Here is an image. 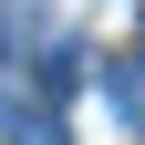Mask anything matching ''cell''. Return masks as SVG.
Wrapping results in <instances>:
<instances>
[{
	"label": "cell",
	"mask_w": 145,
	"mask_h": 145,
	"mask_svg": "<svg viewBox=\"0 0 145 145\" xmlns=\"http://www.w3.org/2000/svg\"><path fill=\"white\" fill-rule=\"evenodd\" d=\"M31 31H42V10H31V0H10V10H0V52H31Z\"/></svg>",
	"instance_id": "cell-3"
},
{
	"label": "cell",
	"mask_w": 145,
	"mask_h": 145,
	"mask_svg": "<svg viewBox=\"0 0 145 145\" xmlns=\"http://www.w3.org/2000/svg\"><path fill=\"white\" fill-rule=\"evenodd\" d=\"M0 135H21V114H10V104H0Z\"/></svg>",
	"instance_id": "cell-5"
},
{
	"label": "cell",
	"mask_w": 145,
	"mask_h": 145,
	"mask_svg": "<svg viewBox=\"0 0 145 145\" xmlns=\"http://www.w3.org/2000/svg\"><path fill=\"white\" fill-rule=\"evenodd\" d=\"M114 114L145 124V52H124V62H114Z\"/></svg>",
	"instance_id": "cell-2"
},
{
	"label": "cell",
	"mask_w": 145,
	"mask_h": 145,
	"mask_svg": "<svg viewBox=\"0 0 145 145\" xmlns=\"http://www.w3.org/2000/svg\"><path fill=\"white\" fill-rule=\"evenodd\" d=\"M31 83H42V93H52V104H62V93H72V83H83V52H72V42H52V52H42V62H31Z\"/></svg>",
	"instance_id": "cell-1"
},
{
	"label": "cell",
	"mask_w": 145,
	"mask_h": 145,
	"mask_svg": "<svg viewBox=\"0 0 145 145\" xmlns=\"http://www.w3.org/2000/svg\"><path fill=\"white\" fill-rule=\"evenodd\" d=\"M10 145H62V124H52V114H21V135H10Z\"/></svg>",
	"instance_id": "cell-4"
}]
</instances>
